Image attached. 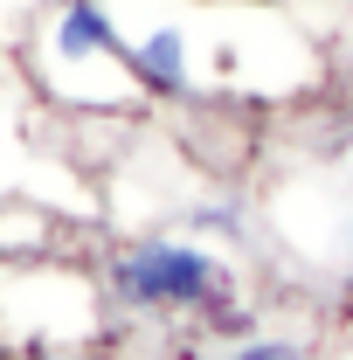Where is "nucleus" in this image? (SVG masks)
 <instances>
[{"mask_svg": "<svg viewBox=\"0 0 353 360\" xmlns=\"http://www.w3.org/2000/svg\"><path fill=\"white\" fill-rule=\"evenodd\" d=\"M28 84L70 118H132L146 104L111 0H49L28 35Z\"/></svg>", "mask_w": 353, "mask_h": 360, "instance_id": "obj_1", "label": "nucleus"}, {"mask_svg": "<svg viewBox=\"0 0 353 360\" xmlns=\"http://www.w3.org/2000/svg\"><path fill=\"white\" fill-rule=\"evenodd\" d=\"M104 298L125 319H208L236 305V264L222 257L208 236H180V229H139L125 243H111V257L97 264Z\"/></svg>", "mask_w": 353, "mask_h": 360, "instance_id": "obj_2", "label": "nucleus"}, {"mask_svg": "<svg viewBox=\"0 0 353 360\" xmlns=\"http://www.w3.org/2000/svg\"><path fill=\"white\" fill-rule=\"evenodd\" d=\"M104 284L97 270L49 250L0 264V340L14 360H77L104 340Z\"/></svg>", "mask_w": 353, "mask_h": 360, "instance_id": "obj_3", "label": "nucleus"}, {"mask_svg": "<svg viewBox=\"0 0 353 360\" xmlns=\"http://www.w3.org/2000/svg\"><path fill=\"white\" fill-rule=\"evenodd\" d=\"M146 14H118L125 63H132L146 104H194L201 97V35H194V7L187 0H139Z\"/></svg>", "mask_w": 353, "mask_h": 360, "instance_id": "obj_4", "label": "nucleus"}, {"mask_svg": "<svg viewBox=\"0 0 353 360\" xmlns=\"http://www.w3.org/2000/svg\"><path fill=\"white\" fill-rule=\"evenodd\" d=\"M215 360H319V354L298 333H250V340H229Z\"/></svg>", "mask_w": 353, "mask_h": 360, "instance_id": "obj_5", "label": "nucleus"}, {"mask_svg": "<svg viewBox=\"0 0 353 360\" xmlns=\"http://www.w3.org/2000/svg\"><path fill=\"white\" fill-rule=\"evenodd\" d=\"M340 187H347V236H353V146H347V160H340Z\"/></svg>", "mask_w": 353, "mask_h": 360, "instance_id": "obj_6", "label": "nucleus"}, {"mask_svg": "<svg viewBox=\"0 0 353 360\" xmlns=\"http://www.w3.org/2000/svg\"><path fill=\"white\" fill-rule=\"evenodd\" d=\"M333 360H353V333H347V340H340V354H333Z\"/></svg>", "mask_w": 353, "mask_h": 360, "instance_id": "obj_7", "label": "nucleus"}, {"mask_svg": "<svg viewBox=\"0 0 353 360\" xmlns=\"http://www.w3.org/2000/svg\"><path fill=\"white\" fill-rule=\"evenodd\" d=\"M0 360H14V347H7V340H0Z\"/></svg>", "mask_w": 353, "mask_h": 360, "instance_id": "obj_8", "label": "nucleus"}, {"mask_svg": "<svg viewBox=\"0 0 353 360\" xmlns=\"http://www.w3.org/2000/svg\"><path fill=\"white\" fill-rule=\"evenodd\" d=\"M0 264H7V257H0Z\"/></svg>", "mask_w": 353, "mask_h": 360, "instance_id": "obj_9", "label": "nucleus"}]
</instances>
